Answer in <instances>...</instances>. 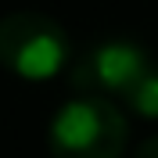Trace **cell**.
<instances>
[{"label":"cell","instance_id":"1","mask_svg":"<svg viewBox=\"0 0 158 158\" xmlns=\"http://www.w3.org/2000/svg\"><path fill=\"white\" fill-rule=\"evenodd\" d=\"M129 122L115 101L76 94L47 126V148L54 158H122Z\"/></svg>","mask_w":158,"mask_h":158},{"label":"cell","instance_id":"2","mask_svg":"<svg viewBox=\"0 0 158 158\" xmlns=\"http://www.w3.org/2000/svg\"><path fill=\"white\" fill-rule=\"evenodd\" d=\"M72 40L43 11H11L0 18V69L25 83H50L65 72Z\"/></svg>","mask_w":158,"mask_h":158},{"label":"cell","instance_id":"3","mask_svg":"<svg viewBox=\"0 0 158 158\" xmlns=\"http://www.w3.org/2000/svg\"><path fill=\"white\" fill-rule=\"evenodd\" d=\"M155 65L148 50L140 47L137 40H101L94 47L83 50V58L72 65L69 83L79 90V94H94V97H122L140 83V76Z\"/></svg>","mask_w":158,"mask_h":158},{"label":"cell","instance_id":"4","mask_svg":"<svg viewBox=\"0 0 158 158\" xmlns=\"http://www.w3.org/2000/svg\"><path fill=\"white\" fill-rule=\"evenodd\" d=\"M122 104H126L133 115H140V118H158V61L140 76V83L126 94Z\"/></svg>","mask_w":158,"mask_h":158},{"label":"cell","instance_id":"5","mask_svg":"<svg viewBox=\"0 0 158 158\" xmlns=\"http://www.w3.org/2000/svg\"><path fill=\"white\" fill-rule=\"evenodd\" d=\"M133 158H158V133H155L151 140H144V144L137 148V155H133Z\"/></svg>","mask_w":158,"mask_h":158}]
</instances>
